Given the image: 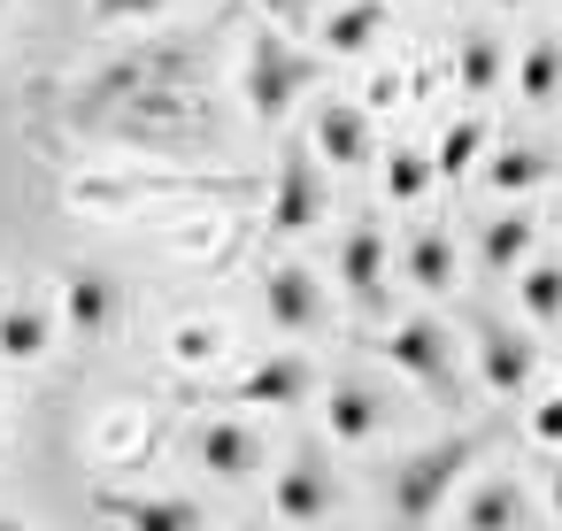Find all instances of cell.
Returning a JSON list of instances; mask_svg holds the SVG:
<instances>
[{
	"label": "cell",
	"instance_id": "cell-16",
	"mask_svg": "<svg viewBox=\"0 0 562 531\" xmlns=\"http://www.w3.org/2000/svg\"><path fill=\"white\" fill-rule=\"evenodd\" d=\"M93 508L109 523H139V531H193L201 523V508L186 493H101Z\"/></svg>",
	"mask_w": 562,
	"mask_h": 531
},
{
	"label": "cell",
	"instance_id": "cell-30",
	"mask_svg": "<svg viewBox=\"0 0 562 531\" xmlns=\"http://www.w3.org/2000/svg\"><path fill=\"white\" fill-rule=\"evenodd\" d=\"M547 508L562 516V462H554V477H547Z\"/></svg>",
	"mask_w": 562,
	"mask_h": 531
},
{
	"label": "cell",
	"instance_id": "cell-19",
	"mask_svg": "<svg viewBox=\"0 0 562 531\" xmlns=\"http://www.w3.org/2000/svg\"><path fill=\"white\" fill-rule=\"evenodd\" d=\"M501 70H508L501 39H493V32H462V47H454V86H462L470 101H485V93L501 86Z\"/></svg>",
	"mask_w": 562,
	"mask_h": 531
},
{
	"label": "cell",
	"instance_id": "cell-5",
	"mask_svg": "<svg viewBox=\"0 0 562 531\" xmlns=\"http://www.w3.org/2000/svg\"><path fill=\"white\" fill-rule=\"evenodd\" d=\"M385 362L401 370V377H416V385H454V339H447V324H431V316H401L393 331H385Z\"/></svg>",
	"mask_w": 562,
	"mask_h": 531
},
{
	"label": "cell",
	"instance_id": "cell-21",
	"mask_svg": "<svg viewBox=\"0 0 562 531\" xmlns=\"http://www.w3.org/2000/svg\"><path fill=\"white\" fill-rule=\"evenodd\" d=\"M378 178H385V201H393V208H416L439 170H431L424 147H393V155H378Z\"/></svg>",
	"mask_w": 562,
	"mask_h": 531
},
{
	"label": "cell",
	"instance_id": "cell-18",
	"mask_svg": "<svg viewBox=\"0 0 562 531\" xmlns=\"http://www.w3.org/2000/svg\"><path fill=\"white\" fill-rule=\"evenodd\" d=\"M401 278L424 285V293H454V239L447 231H416L401 247Z\"/></svg>",
	"mask_w": 562,
	"mask_h": 531
},
{
	"label": "cell",
	"instance_id": "cell-28",
	"mask_svg": "<svg viewBox=\"0 0 562 531\" xmlns=\"http://www.w3.org/2000/svg\"><path fill=\"white\" fill-rule=\"evenodd\" d=\"M531 439H547V447H562V393L531 408Z\"/></svg>",
	"mask_w": 562,
	"mask_h": 531
},
{
	"label": "cell",
	"instance_id": "cell-7",
	"mask_svg": "<svg viewBox=\"0 0 562 531\" xmlns=\"http://www.w3.org/2000/svg\"><path fill=\"white\" fill-rule=\"evenodd\" d=\"M262 316H270V331H285V339L316 331V324H324V278H316L308 262H278V270L262 278Z\"/></svg>",
	"mask_w": 562,
	"mask_h": 531
},
{
	"label": "cell",
	"instance_id": "cell-6",
	"mask_svg": "<svg viewBox=\"0 0 562 531\" xmlns=\"http://www.w3.org/2000/svg\"><path fill=\"white\" fill-rule=\"evenodd\" d=\"M308 393H316V370H308V354H293V347L247 362L239 385H232L239 408H278V416H285V408H308Z\"/></svg>",
	"mask_w": 562,
	"mask_h": 531
},
{
	"label": "cell",
	"instance_id": "cell-20",
	"mask_svg": "<svg viewBox=\"0 0 562 531\" xmlns=\"http://www.w3.org/2000/svg\"><path fill=\"white\" fill-rule=\"evenodd\" d=\"M554 178V162H547V147H501V155H485V185L493 193H508V201H524L531 185H547Z\"/></svg>",
	"mask_w": 562,
	"mask_h": 531
},
{
	"label": "cell",
	"instance_id": "cell-8",
	"mask_svg": "<svg viewBox=\"0 0 562 531\" xmlns=\"http://www.w3.org/2000/svg\"><path fill=\"white\" fill-rule=\"evenodd\" d=\"M331 278H339V293H347V301L378 308V301H385V285H393V247H385V231H378V224H355V231L339 239Z\"/></svg>",
	"mask_w": 562,
	"mask_h": 531
},
{
	"label": "cell",
	"instance_id": "cell-17",
	"mask_svg": "<svg viewBox=\"0 0 562 531\" xmlns=\"http://www.w3.org/2000/svg\"><path fill=\"white\" fill-rule=\"evenodd\" d=\"M531 247H539V224H531V208H508V216H493V224L477 231V262H485L493 278L524 270V262H531Z\"/></svg>",
	"mask_w": 562,
	"mask_h": 531
},
{
	"label": "cell",
	"instance_id": "cell-10",
	"mask_svg": "<svg viewBox=\"0 0 562 531\" xmlns=\"http://www.w3.org/2000/svg\"><path fill=\"white\" fill-rule=\"evenodd\" d=\"M316 216H324L316 155H285V162H278V185H270V231H278V239H301Z\"/></svg>",
	"mask_w": 562,
	"mask_h": 531
},
{
	"label": "cell",
	"instance_id": "cell-23",
	"mask_svg": "<svg viewBox=\"0 0 562 531\" xmlns=\"http://www.w3.org/2000/svg\"><path fill=\"white\" fill-rule=\"evenodd\" d=\"M554 86H562V39H531L524 63H516V93L524 101H554Z\"/></svg>",
	"mask_w": 562,
	"mask_h": 531
},
{
	"label": "cell",
	"instance_id": "cell-29",
	"mask_svg": "<svg viewBox=\"0 0 562 531\" xmlns=\"http://www.w3.org/2000/svg\"><path fill=\"white\" fill-rule=\"evenodd\" d=\"M255 9H262L270 24H301L308 9H324V0H255Z\"/></svg>",
	"mask_w": 562,
	"mask_h": 531
},
{
	"label": "cell",
	"instance_id": "cell-14",
	"mask_svg": "<svg viewBox=\"0 0 562 531\" xmlns=\"http://www.w3.org/2000/svg\"><path fill=\"white\" fill-rule=\"evenodd\" d=\"M385 0H339V9H324V24H316V39H324V55H339V63H355V55H370L378 39H385Z\"/></svg>",
	"mask_w": 562,
	"mask_h": 531
},
{
	"label": "cell",
	"instance_id": "cell-32",
	"mask_svg": "<svg viewBox=\"0 0 562 531\" xmlns=\"http://www.w3.org/2000/svg\"><path fill=\"white\" fill-rule=\"evenodd\" d=\"M493 9H524V0H493Z\"/></svg>",
	"mask_w": 562,
	"mask_h": 531
},
{
	"label": "cell",
	"instance_id": "cell-31",
	"mask_svg": "<svg viewBox=\"0 0 562 531\" xmlns=\"http://www.w3.org/2000/svg\"><path fill=\"white\" fill-rule=\"evenodd\" d=\"M9 9H16V0H0V24H9Z\"/></svg>",
	"mask_w": 562,
	"mask_h": 531
},
{
	"label": "cell",
	"instance_id": "cell-24",
	"mask_svg": "<svg viewBox=\"0 0 562 531\" xmlns=\"http://www.w3.org/2000/svg\"><path fill=\"white\" fill-rule=\"evenodd\" d=\"M516 301H524L531 324H562V262H531L516 278Z\"/></svg>",
	"mask_w": 562,
	"mask_h": 531
},
{
	"label": "cell",
	"instance_id": "cell-25",
	"mask_svg": "<svg viewBox=\"0 0 562 531\" xmlns=\"http://www.w3.org/2000/svg\"><path fill=\"white\" fill-rule=\"evenodd\" d=\"M462 523H477V531H493V523H524V493H516L508 477H493V485H477V493L462 500Z\"/></svg>",
	"mask_w": 562,
	"mask_h": 531
},
{
	"label": "cell",
	"instance_id": "cell-11",
	"mask_svg": "<svg viewBox=\"0 0 562 531\" xmlns=\"http://www.w3.org/2000/svg\"><path fill=\"white\" fill-rule=\"evenodd\" d=\"M63 339V316L47 308V301H32V293H16V301H0V362H47V347Z\"/></svg>",
	"mask_w": 562,
	"mask_h": 531
},
{
	"label": "cell",
	"instance_id": "cell-1",
	"mask_svg": "<svg viewBox=\"0 0 562 531\" xmlns=\"http://www.w3.org/2000/svg\"><path fill=\"white\" fill-rule=\"evenodd\" d=\"M308 86H316V63H308L278 24H262V32L247 39V63H239V101H247V116H255V124H285L293 101H308Z\"/></svg>",
	"mask_w": 562,
	"mask_h": 531
},
{
	"label": "cell",
	"instance_id": "cell-4",
	"mask_svg": "<svg viewBox=\"0 0 562 531\" xmlns=\"http://www.w3.org/2000/svg\"><path fill=\"white\" fill-rule=\"evenodd\" d=\"M63 331L78 339V347H93V339H109L116 331V316H124V285L101 270V262H78L70 278H63Z\"/></svg>",
	"mask_w": 562,
	"mask_h": 531
},
{
	"label": "cell",
	"instance_id": "cell-3",
	"mask_svg": "<svg viewBox=\"0 0 562 531\" xmlns=\"http://www.w3.org/2000/svg\"><path fill=\"white\" fill-rule=\"evenodd\" d=\"M308 155L324 170H370L378 139H370V109L362 101H316L308 109Z\"/></svg>",
	"mask_w": 562,
	"mask_h": 531
},
{
	"label": "cell",
	"instance_id": "cell-9",
	"mask_svg": "<svg viewBox=\"0 0 562 531\" xmlns=\"http://www.w3.org/2000/svg\"><path fill=\"white\" fill-rule=\"evenodd\" d=\"M193 462L216 485H239V477L262 470V439L247 431V416H209V423H193Z\"/></svg>",
	"mask_w": 562,
	"mask_h": 531
},
{
	"label": "cell",
	"instance_id": "cell-27",
	"mask_svg": "<svg viewBox=\"0 0 562 531\" xmlns=\"http://www.w3.org/2000/svg\"><path fill=\"white\" fill-rule=\"evenodd\" d=\"M162 9H170V0H93V24H147Z\"/></svg>",
	"mask_w": 562,
	"mask_h": 531
},
{
	"label": "cell",
	"instance_id": "cell-12",
	"mask_svg": "<svg viewBox=\"0 0 562 531\" xmlns=\"http://www.w3.org/2000/svg\"><path fill=\"white\" fill-rule=\"evenodd\" d=\"M270 508H278L285 523H316V516L339 508V485H331L324 462H285V470L270 477Z\"/></svg>",
	"mask_w": 562,
	"mask_h": 531
},
{
	"label": "cell",
	"instance_id": "cell-13",
	"mask_svg": "<svg viewBox=\"0 0 562 531\" xmlns=\"http://www.w3.org/2000/svg\"><path fill=\"white\" fill-rule=\"evenodd\" d=\"M531 370H539V347H531L524 331H508V324H485V331H477V377H485L493 393H524Z\"/></svg>",
	"mask_w": 562,
	"mask_h": 531
},
{
	"label": "cell",
	"instance_id": "cell-15",
	"mask_svg": "<svg viewBox=\"0 0 562 531\" xmlns=\"http://www.w3.org/2000/svg\"><path fill=\"white\" fill-rule=\"evenodd\" d=\"M378 423H385V408H378L370 385H355V377L324 385V431H331V447H370Z\"/></svg>",
	"mask_w": 562,
	"mask_h": 531
},
{
	"label": "cell",
	"instance_id": "cell-2",
	"mask_svg": "<svg viewBox=\"0 0 562 531\" xmlns=\"http://www.w3.org/2000/svg\"><path fill=\"white\" fill-rule=\"evenodd\" d=\"M477 462V439H439V447H424V454H408L393 477H385V508L401 516V523H431L439 508H447V493H454V477Z\"/></svg>",
	"mask_w": 562,
	"mask_h": 531
},
{
	"label": "cell",
	"instance_id": "cell-26",
	"mask_svg": "<svg viewBox=\"0 0 562 531\" xmlns=\"http://www.w3.org/2000/svg\"><path fill=\"white\" fill-rule=\"evenodd\" d=\"M170 354H178L186 370H209V362L224 354V331H216V324H178V331H170Z\"/></svg>",
	"mask_w": 562,
	"mask_h": 531
},
{
	"label": "cell",
	"instance_id": "cell-22",
	"mask_svg": "<svg viewBox=\"0 0 562 531\" xmlns=\"http://www.w3.org/2000/svg\"><path fill=\"white\" fill-rule=\"evenodd\" d=\"M477 155H485V124H477V116H454V124L439 132V147H431V170H439V178H470Z\"/></svg>",
	"mask_w": 562,
	"mask_h": 531
}]
</instances>
